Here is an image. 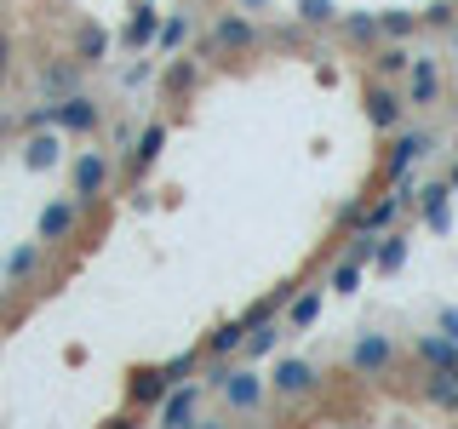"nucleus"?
I'll use <instances>...</instances> for the list:
<instances>
[{
	"instance_id": "obj_1",
	"label": "nucleus",
	"mask_w": 458,
	"mask_h": 429,
	"mask_svg": "<svg viewBox=\"0 0 458 429\" xmlns=\"http://www.w3.org/2000/svg\"><path fill=\"white\" fill-rule=\"evenodd\" d=\"M252 46H258V23L247 12H224V18L207 29V40H200L207 57H235V52H252Z\"/></svg>"
},
{
	"instance_id": "obj_2",
	"label": "nucleus",
	"mask_w": 458,
	"mask_h": 429,
	"mask_svg": "<svg viewBox=\"0 0 458 429\" xmlns=\"http://www.w3.org/2000/svg\"><path fill=\"white\" fill-rule=\"evenodd\" d=\"M218 395H224V407H229V412H264L269 383L258 378L252 366H235V372H224V378H218Z\"/></svg>"
},
{
	"instance_id": "obj_3",
	"label": "nucleus",
	"mask_w": 458,
	"mask_h": 429,
	"mask_svg": "<svg viewBox=\"0 0 458 429\" xmlns=\"http://www.w3.org/2000/svg\"><path fill=\"white\" fill-rule=\"evenodd\" d=\"M395 366V338L390 332H361L350 343V372L355 378H378V372Z\"/></svg>"
},
{
	"instance_id": "obj_4",
	"label": "nucleus",
	"mask_w": 458,
	"mask_h": 429,
	"mask_svg": "<svg viewBox=\"0 0 458 429\" xmlns=\"http://www.w3.org/2000/svg\"><path fill=\"white\" fill-rule=\"evenodd\" d=\"M81 229V200L75 195H57L40 206V218H35V240H69Z\"/></svg>"
},
{
	"instance_id": "obj_5",
	"label": "nucleus",
	"mask_w": 458,
	"mask_h": 429,
	"mask_svg": "<svg viewBox=\"0 0 458 429\" xmlns=\"http://www.w3.org/2000/svg\"><path fill=\"white\" fill-rule=\"evenodd\" d=\"M401 109H407V92H401V86H390V80H372L367 86V121L378 126V132H395Z\"/></svg>"
},
{
	"instance_id": "obj_6",
	"label": "nucleus",
	"mask_w": 458,
	"mask_h": 429,
	"mask_svg": "<svg viewBox=\"0 0 458 429\" xmlns=\"http://www.w3.org/2000/svg\"><path fill=\"white\" fill-rule=\"evenodd\" d=\"M195 407H200V383H172V390L161 395V407H155V418H161L166 429H190L195 424Z\"/></svg>"
},
{
	"instance_id": "obj_7",
	"label": "nucleus",
	"mask_w": 458,
	"mask_h": 429,
	"mask_svg": "<svg viewBox=\"0 0 458 429\" xmlns=\"http://www.w3.org/2000/svg\"><path fill=\"white\" fill-rule=\"evenodd\" d=\"M104 183H109V161H104L98 149H81V155H75V183H69V195L86 206V200L104 195Z\"/></svg>"
},
{
	"instance_id": "obj_8",
	"label": "nucleus",
	"mask_w": 458,
	"mask_h": 429,
	"mask_svg": "<svg viewBox=\"0 0 458 429\" xmlns=\"http://www.w3.org/2000/svg\"><path fill=\"white\" fill-rule=\"evenodd\" d=\"M419 212H424V223L436 229V235H447L453 229V183H429V189H419Z\"/></svg>"
},
{
	"instance_id": "obj_9",
	"label": "nucleus",
	"mask_w": 458,
	"mask_h": 429,
	"mask_svg": "<svg viewBox=\"0 0 458 429\" xmlns=\"http://www.w3.org/2000/svg\"><path fill=\"white\" fill-rule=\"evenodd\" d=\"M172 390V378H166V366H138L132 372V407H161V395Z\"/></svg>"
},
{
	"instance_id": "obj_10",
	"label": "nucleus",
	"mask_w": 458,
	"mask_h": 429,
	"mask_svg": "<svg viewBox=\"0 0 458 429\" xmlns=\"http://www.w3.org/2000/svg\"><path fill=\"white\" fill-rule=\"evenodd\" d=\"M269 390L276 395H310L315 390V366L310 361H281L276 372H269Z\"/></svg>"
},
{
	"instance_id": "obj_11",
	"label": "nucleus",
	"mask_w": 458,
	"mask_h": 429,
	"mask_svg": "<svg viewBox=\"0 0 458 429\" xmlns=\"http://www.w3.org/2000/svg\"><path fill=\"white\" fill-rule=\"evenodd\" d=\"M104 57H109V29L104 23H81L75 29V63L92 69V63H104Z\"/></svg>"
},
{
	"instance_id": "obj_12",
	"label": "nucleus",
	"mask_w": 458,
	"mask_h": 429,
	"mask_svg": "<svg viewBox=\"0 0 458 429\" xmlns=\"http://www.w3.org/2000/svg\"><path fill=\"white\" fill-rule=\"evenodd\" d=\"M412 86H407V104H436V86H441V69H436V57H419L412 52Z\"/></svg>"
},
{
	"instance_id": "obj_13",
	"label": "nucleus",
	"mask_w": 458,
	"mask_h": 429,
	"mask_svg": "<svg viewBox=\"0 0 458 429\" xmlns=\"http://www.w3.org/2000/svg\"><path fill=\"white\" fill-rule=\"evenodd\" d=\"M419 155H429V138H424V132H401V126H395V149H390V178H407Z\"/></svg>"
},
{
	"instance_id": "obj_14",
	"label": "nucleus",
	"mask_w": 458,
	"mask_h": 429,
	"mask_svg": "<svg viewBox=\"0 0 458 429\" xmlns=\"http://www.w3.org/2000/svg\"><path fill=\"white\" fill-rule=\"evenodd\" d=\"M419 355H424V361L436 366V372H458V338H447L441 326H436V332H424V338H419Z\"/></svg>"
},
{
	"instance_id": "obj_15",
	"label": "nucleus",
	"mask_w": 458,
	"mask_h": 429,
	"mask_svg": "<svg viewBox=\"0 0 458 429\" xmlns=\"http://www.w3.org/2000/svg\"><path fill=\"white\" fill-rule=\"evenodd\" d=\"M161 149H166V126L161 121H149L143 132L132 138V172H149L155 161H161Z\"/></svg>"
},
{
	"instance_id": "obj_16",
	"label": "nucleus",
	"mask_w": 458,
	"mask_h": 429,
	"mask_svg": "<svg viewBox=\"0 0 458 429\" xmlns=\"http://www.w3.org/2000/svg\"><path fill=\"white\" fill-rule=\"evenodd\" d=\"M57 149H64V143H57V132L35 126V138L23 143V166H29V172H52V166H57Z\"/></svg>"
},
{
	"instance_id": "obj_17",
	"label": "nucleus",
	"mask_w": 458,
	"mask_h": 429,
	"mask_svg": "<svg viewBox=\"0 0 458 429\" xmlns=\"http://www.w3.org/2000/svg\"><path fill=\"white\" fill-rule=\"evenodd\" d=\"M40 92H52V97L81 92V63H75V57H69V63H52L47 75H40Z\"/></svg>"
},
{
	"instance_id": "obj_18",
	"label": "nucleus",
	"mask_w": 458,
	"mask_h": 429,
	"mask_svg": "<svg viewBox=\"0 0 458 429\" xmlns=\"http://www.w3.org/2000/svg\"><path fill=\"white\" fill-rule=\"evenodd\" d=\"M321 321V292H304V298H286V332H304V326Z\"/></svg>"
},
{
	"instance_id": "obj_19",
	"label": "nucleus",
	"mask_w": 458,
	"mask_h": 429,
	"mask_svg": "<svg viewBox=\"0 0 458 429\" xmlns=\"http://www.w3.org/2000/svg\"><path fill=\"white\" fill-rule=\"evenodd\" d=\"M155 29H161V12H155L149 0H143V6L132 12V23H126V46H149Z\"/></svg>"
},
{
	"instance_id": "obj_20",
	"label": "nucleus",
	"mask_w": 458,
	"mask_h": 429,
	"mask_svg": "<svg viewBox=\"0 0 458 429\" xmlns=\"http://www.w3.org/2000/svg\"><path fill=\"white\" fill-rule=\"evenodd\" d=\"M247 332H252V321H224L218 332L207 338V349H212V355H235L241 343H247Z\"/></svg>"
},
{
	"instance_id": "obj_21",
	"label": "nucleus",
	"mask_w": 458,
	"mask_h": 429,
	"mask_svg": "<svg viewBox=\"0 0 458 429\" xmlns=\"http://www.w3.org/2000/svg\"><path fill=\"white\" fill-rule=\"evenodd\" d=\"M281 332H286V326H269V321H258L252 332H247V343H241V349H247L252 361H264V355H276V343H281Z\"/></svg>"
},
{
	"instance_id": "obj_22",
	"label": "nucleus",
	"mask_w": 458,
	"mask_h": 429,
	"mask_svg": "<svg viewBox=\"0 0 458 429\" xmlns=\"http://www.w3.org/2000/svg\"><path fill=\"white\" fill-rule=\"evenodd\" d=\"M372 264H378L384 275H395V269L407 264V240H401V235H378V252H372Z\"/></svg>"
},
{
	"instance_id": "obj_23",
	"label": "nucleus",
	"mask_w": 458,
	"mask_h": 429,
	"mask_svg": "<svg viewBox=\"0 0 458 429\" xmlns=\"http://www.w3.org/2000/svg\"><path fill=\"white\" fill-rule=\"evenodd\" d=\"M183 40H190V18H166L161 29H155V52H161V57H172Z\"/></svg>"
},
{
	"instance_id": "obj_24",
	"label": "nucleus",
	"mask_w": 458,
	"mask_h": 429,
	"mask_svg": "<svg viewBox=\"0 0 458 429\" xmlns=\"http://www.w3.org/2000/svg\"><path fill=\"white\" fill-rule=\"evenodd\" d=\"M372 63H378V75H384V80H401V75L412 69V52H407V46H395V40H390V46H384L378 57H372Z\"/></svg>"
},
{
	"instance_id": "obj_25",
	"label": "nucleus",
	"mask_w": 458,
	"mask_h": 429,
	"mask_svg": "<svg viewBox=\"0 0 458 429\" xmlns=\"http://www.w3.org/2000/svg\"><path fill=\"white\" fill-rule=\"evenodd\" d=\"M412 29H419V18H412V12H378V35H384V40H407Z\"/></svg>"
},
{
	"instance_id": "obj_26",
	"label": "nucleus",
	"mask_w": 458,
	"mask_h": 429,
	"mask_svg": "<svg viewBox=\"0 0 458 429\" xmlns=\"http://www.w3.org/2000/svg\"><path fill=\"white\" fill-rule=\"evenodd\" d=\"M190 86H195V63H190V57H178V63H166V92H172V97H183Z\"/></svg>"
},
{
	"instance_id": "obj_27",
	"label": "nucleus",
	"mask_w": 458,
	"mask_h": 429,
	"mask_svg": "<svg viewBox=\"0 0 458 429\" xmlns=\"http://www.w3.org/2000/svg\"><path fill=\"white\" fill-rule=\"evenodd\" d=\"M35 269H40V247H18V252H12V257H6V275H12V281H23V275H35Z\"/></svg>"
},
{
	"instance_id": "obj_28",
	"label": "nucleus",
	"mask_w": 458,
	"mask_h": 429,
	"mask_svg": "<svg viewBox=\"0 0 458 429\" xmlns=\"http://www.w3.org/2000/svg\"><path fill=\"white\" fill-rule=\"evenodd\" d=\"M355 286H361V257H344V264L333 269V292H344V298H350Z\"/></svg>"
},
{
	"instance_id": "obj_29",
	"label": "nucleus",
	"mask_w": 458,
	"mask_h": 429,
	"mask_svg": "<svg viewBox=\"0 0 458 429\" xmlns=\"http://www.w3.org/2000/svg\"><path fill=\"white\" fill-rule=\"evenodd\" d=\"M344 35L350 40H378V18H372V12H350V18H344Z\"/></svg>"
},
{
	"instance_id": "obj_30",
	"label": "nucleus",
	"mask_w": 458,
	"mask_h": 429,
	"mask_svg": "<svg viewBox=\"0 0 458 429\" xmlns=\"http://www.w3.org/2000/svg\"><path fill=\"white\" fill-rule=\"evenodd\" d=\"M166 366V378L172 383H183V378H190V372L200 366V349H183V355H172V361H161Z\"/></svg>"
},
{
	"instance_id": "obj_31",
	"label": "nucleus",
	"mask_w": 458,
	"mask_h": 429,
	"mask_svg": "<svg viewBox=\"0 0 458 429\" xmlns=\"http://www.w3.org/2000/svg\"><path fill=\"white\" fill-rule=\"evenodd\" d=\"M298 18L304 23H333L338 12H333V0H298Z\"/></svg>"
},
{
	"instance_id": "obj_32",
	"label": "nucleus",
	"mask_w": 458,
	"mask_h": 429,
	"mask_svg": "<svg viewBox=\"0 0 458 429\" xmlns=\"http://www.w3.org/2000/svg\"><path fill=\"white\" fill-rule=\"evenodd\" d=\"M436 326H441L447 338H458V304H441V321H436Z\"/></svg>"
},
{
	"instance_id": "obj_33",
	"label": "nucleus",
	"mask_w": 458,
	"mask_h": 429,
	"mask_svg": "<svg viewBox=\"0 0 458 429\" xmlns=\"http://www.w3.org/2000/svg\"><path fill=\"white\" fill-rule=\"evenodd\" d=\"M447 18H453V6H447V0H441V6H429L419 23H447Z\"/></svg>"
},
{
	"instance_id": "obj_34",
	"label": "nucleus",
	"mask_w": 458,
	"mask_h": 429,
	"mask_svg": "<svg viewBox=\"0 0 458 429\" xmlns=\"http://www.w3.org/2000/svg\"><path fill=\"white\" fill-rule=\"evenodd\" d=\"M6 69H12V35H0V80H6Z\"/></svg>"
},
{
	"instance_id": "obj_35",
	"label": "nucleus",
	"mask_w": 458,
	"mask_h": 429,
	"mask_svg": "<svg viewBox=\"0 0 458 429\" xmlns=\"http://www.w3.org/2000/svg\"><path fill=\"white\" fill-rule=\"evenodd\" d=\"M252 6H258V12H264V6H269V0H241V12H252Z\"/></svg>"
}]
</instances>
